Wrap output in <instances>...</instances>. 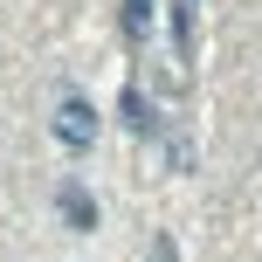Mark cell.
Listing matches in <instances>:
<instances>
[{"mask_svg": "<svg viewBox=\"0 0 262 262\" xmlns=\"http://www.w3.org/2000/svg\"><path fill=\"white\" fill-rule=\"evenodd\" d=\"M145 28H152V0H124V35L145 41Z\"/></svg>", "mask_w": 262, "mask_h": 262, "instance_id": "cell-4", "label": "cell"}, {"mask_svg": "<svg viewBox=\"0 0 262 262\" xmlns=\"http://www.w3.org/2000/svg\"><path fill=\"white\" fill-rule=\"evenodd\" d=\"M55 207L69 214V228H97V200L83 193L76 180H62V186H55Z\"/></svg>", "mask_w": 262, "mask_h": 262, "instance_id": "cell-2", "label": "cell"}, {"mask_svg": "<svg viewBox=\"0 0 262 262\" xmlns=\"http://www.w3.org/2000/svg\"><path fill=\"white\" fill-rule=\"evenodd\" d=\"M152 262H180V249H172V242L159 235V242H152Z\"/></svg>", "mask_w": 262, "mask_h": 262, "instance_id": "cell-5", "label": "cell"}, {"mask_svg": "<svg viewBox=\"0 0 262 262\" xmlns=\"http://www.w3.org/2000/svg\"><path fill=\"white\" fill-rule=\"evenodd\" d=\"M49 131L69 145V152H90V145H97V111L83 104L76 90H62V97H55V118H49Z\"/></svg>", "mask_w": 262, "mask_h": 262, "instance_id": "cell-1", "label": "cell"}, {"mask_svg": "<svg viewBox=\"0 0 262 262\" xmlns=\"http://www.w3.org/2000/svg\"><path fill=\"white\" fill-rule=\"evenodd\" d=\"M193 7H200V0H172V41H180V62L193 55Z\"/></svg>", "mask_w": 262, "mask_h": 262, "instance_id": "cell-3", "label": "cell"}]
</instances>
